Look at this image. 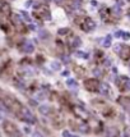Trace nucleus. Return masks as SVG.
I'll return each instance as SVG.
<instances>
[{
  "mask_svg": "<svg viewBox=\"0 0 130 137\" xmlns=\"http://www.w3.org/2000/svg\"><path fill=\"white\" fill-rule=\"evenodd\" d=\"M56 1H57V3H59V1H60V0H56Z\"/></svg>",
  "mask_w": 130,
  "mask_h": 137,
  "instance_id": "2f4dec72",
  "label": "nucleus"
},
{
  "mask_svg": "<svg viewBox=\"0 0 130 137\" xmlns=\"http://www.w3.org/2000/svg\"><path fill=\"white\" fill-rule=\"evenodd\" d=\"M40 37H41V39H46V37H47V32H46V31H41L40 32Z\"/></svg>",
  "mask_w": 130,
  "mask_h": 137,
  "instance_id": "a211bd4d",
  "label": "nucleus"
},
{
  "mask_svg": "<svg viewBox=\"0 0 130 137\" xmlns=\"http://www.w3.org/2000/svg\"><path fill=\"white\" fill-rule=\"evenodd\" d=\"M20 16H22L23 18H24L27 22H31V17L27 14V12H20Z\"/></svg>",
  "mask_w": 130,
  "mask_h": 137,
  "instance_id": "4468645a",
  "label": "nucleus"
},
{
  "mask_svg": "<svg viewBox=\"0 0 130 137\" xmlns=\"http://www.w3.org/2000/svg\"><path fill=\"white\" fill-rule=\"evenodd\" d=\"M33 3H35V1H32V0H28V1L26 3V6H27V8H28V6H32Z\"/></svg>",
  "mask_w": 130,
  "mask_h": 137,
  "instance_id": "5701e85b",
  "label": "nucleus"
},
{
  "mask_svg": "<svg viewBox=\"0 0 130 137\" xmlns=\"http://www.w3.org/2000/svg\"><path fill=\"white\" fill-rule=\"evenodd\" d=\"M76 56H83V58H88V55H86V53H82V51H78L76 53Z\"/></svg>",
  "mask_w": 130,
  "mask_h": 137,
  "instance_id": "f3484780",
  "label": "nucleus"
},
{
  "mask_svg": "<svg viewBox=\"0 0 130 137\" xmlns=\"http://www.w3.org/2000/svg\"><path fill=\"white\" fill-rule=\"evenodd\" d=\"M66 86H68L69 88H76V87H78V83H76V81H75V80L69 78V80L66 81Z\"/></svg>",
  "mask_w": 130,
  "mask_h": 137,
  "instance_id": "423d86ee",
  "label": "nucleus"
},
{
  "mask_svg": "<svg viewBox=\"0 0 130 137\" xmlns=\"http://www.w3.org/2000/svg\"><path fill=\"white\" fill-rule=\"evenodd\" d=\"M125 88H126V90H129V91H130V81H128V82H126V83H125Z\"/></svg>",
  "mask_w": 130,
  "mask_h": 137,
  "instance_id": "b1692460",
  "label": "nucleus"
},
{
  "mask_svg": "<svg viewBox=\"0 0 130 137\" xmlns=\"http://www.w3.org/2000/svg\"><path fill=\"white\" fill-rule=\"evenodd\" d=\"M98 90H99V92H101L102 95H105V96H109L110 92H111V88H110V86L107 85V83H101Z\"/></svg>",
  "mask_w": 130,
  "mask_h": 137,
  "instance_id": "f03ea898",
  "label": "nucleus"
},
{
  "mask_svg": "<svg viewBox=\"0 0 130 137\" xmlns=\"http://www.w3.org/2000/svg\"><path fill=\"white\" fill-rule=\"evenodd\" d=\"M94 74H96L97 77H98V76L101 74V71H99V69H94Z\"/></svg>",
  "mask_w": 130,
  "mask_h": 137,
  "instance_id": "a878e982",
  "label": "nucleus"
},
{
  "mask_svg": "<svg viewBox=\"0 0 130 137\" xmlns=\"http://www.w3.org/2000/svg\"><path fill=\"white\" fill-rule=\"evenodd\" d=\"M61 76H64V77H68V76H69V71H64L63 73H61Z\"/></svg>",
  "mask_w": 130,
  "mask_h": 137,
  "instance_id": "393cba45",
  "label": "nucleus"
},
{
  "mask_svg": "<svg viewBox=\"0 0 130 137\" xmlns=\"http://www.w3.org/2000/svg\"><path fill=\"white\" fill-rule=\"evenodd\" d=\"M22 49H23V51H24V53H27V54H31V53H33V51H35V45H33L32 42L27 41V42L23 44Z\"/></svg>",
  "mask_w": 130,
  "mask_h": 137,
  "instance_id": "7ed1b4c3",
  "label": "nucleus"
},
{
  "mask_svg": "<svg viewBox=\"0 0 130 137\" xmlns=\"http://www.w3.org/2000/svg\"><path fill=\"white\" fill-rule=\"evenodd\" d=\"M20 114H22V117L28 122V123H35V122H36L35 115L31 113V110H29L28 108H22V109H20Z\"/></svg>",
  "mask_w": 130,
  "mask_h": 137,
  "instance_id": "f257e3e1",
  "label": "nucleus"
},
{
  "mask_svg": "<svg viewBox=\"0 0 130 137\" xmlns=\"http://www.w3.org/2000/svg\"><path fill=\"white\" fill-rule=\"evenodd\" d=\"M13 19L15 21V23H20V22H22L20 14H14V16H13Z\"/></svg>",
  "mask_w": 130,
  "mask_h": 137,
  "instance_id": "ddd939ff",
  "label": "nucleus"
},
{
  "mask_svg": "<svg viewBox=\"0 0 130 137\" xmlns=\"http://www.w3.org/2000/svg\"><path fill=\"white\" fill-rule=\"evenodd\" d=\"M23 129H24V132H26V133H31V129H29L28 127H24Z\"/></svg>",
  "mask_w": 130,
  "mask_h": 137,
  "instance_id": "cd10ccee",
  "label": "nucleus"
},
{
  "mask_svg": "<svg viewBox=\"0 0 130 137\" xmlns=\"http://www.w3.org/2000/svg\"><path fill=\"white\" fill-rule=\"evenodd\" d=\"M61 135H63V137H70V132L69 131H63Z\"/></svg>",
  "mask_w": 130,
  "mask_h": 137,
  "instance_id": "412c9836",
  "label": "nucleus"
},
{
  "mask_svg": "<svg viewBox=\"0 0 130 137\" xmlns=\"http://www.w3.org/2000/svg\"><path fill=\"white\" fill-rule=\"evenodd\" d=\"M0 122H3V117L1 115H0Z\"/></svg>",
  "mask_w": 130,
  "mask_h": 137,
  "instance_id": "7c9ffc66",
  "label": "nucleus"
},
{
  "mask_svg": "<svg viewBox=\"0 0 130 137\" xmlns=\"http://www.w3.org/2000/svg\"><path fill=\"white\" fill-rule=\"evenodd\" d=\"M91 5H93V6H97L98 4H97V1H96V0H92V1H91Z\"/></svg>",
  "mask_w": 130,
  "mask_h": 137,
  "instance_id": "bb28decb",
  "label": "nucleus"
},
{
  "mask_svg": "<svg viewBox=\"0 0 130 137\" xmlns=\"http://www.w3.org/2000/svg\"><path fill=\"white\" fill-rule=\"evenodd\" d=\"M79 131L80 132H83V133H86V132H88V127H87V124H80L79 126Z\"/></svg>",
  "mask_w": 130,
  "mask_h": 137,
  "instance_id": "f8f14e48",
  "label": "nucleus"
},
{
  "mask_svg": "<svg viewBox=\"0 0 130 137\" xmlns=\"http://www.w3.org/2000/svg\"><path fill=\"white\" fill-rule=\"evenodd\" d=\"M72 44H73V46H74V48H78L79 45L82 44V41H80L79 37H74V40H73V42H72Z\"/></svg>",
  "mask_w": 130,
  "mask_h": 137,
  "instance_id": "9b49d317",
  "label": "nucleus"
},
{
  "mask_svg": "<svg viewBox=\"0 0 130 137\" xmlns=\"http://www.w3.org/2000/svg\"><path fill=\"white\" fill-rule=\"evenodd\" d=\"M36 99H37V100H45V99H46L45 92H42V91H38V92L36 94Z\"/></svg>",
  "mask_w": 130,
  "mask_h": 137,
  "instance_id": "1a4fd4ad",
  "label": "nucleus"
},
{
  "mask_svg": "<svg viewBox=\"0 0 130 137\" xmlns=\"http://www.w3.org/2000/svg\"><path fill=\"white\" fill-rule=\"evenodd\" d=\"M94 22L92 21V19H89V18H87L86 19V23H84V29H86V31H91L92 28H94Z\"/></svg>",
  "mask_w": 130,
  "mask_h": 137,
  "instance_id": "20e7f679",
  "label": "nucleus"
},
{
  "mask_svg": "<svg viewBox=\"0 0 130 137\" xmlns=\"http://www.w3.org/2000/svg\"><path fill=\"white\" fill-rule=\"evenodd\" d=\"M116 129H115V128H109V129H107V135H109V137H115V136H116Z\"/></svg>",
  "mask_w": 130,
  "mask_h": 137,
  "instance_id": "9d476101",
  "label": "nucleus"
},
{
  "mask_svg": "<svg viewBox=\"0 0 130 137\" xmlns=\"http://www.w3.org/2000/svg\"><path fill=\"white\" fill-rule=\"evenodd\" d=\"M51 68H52L54 71H59L60 68H61V64H60L59 62H56V60H55V62H52V63H51Z\"/></svg>",
  "mask_w": 130,
  "mask_h": 137,
  "instance_id": "6e6552de",
  "label": "nucleus"
},
{
  "mask_svg": "<svg viewBox=\"0 0 130 137\" xmlns=\"http://www.w3.org/2000/svg\"><path fill=\"white\" fill-rule=\"evenodd\" d=\"M112 10L115 12V14H116V16H119V14H120V12H121V9H120V6L116 4V5H115L113 6V8H112Z\"/></svg>",
  "mask_w": 130,
  "mask_h": 137,
  "instance_id": "2eb2a0df",
  "label": "nucleus"
},
{
  "mask_svg": "<svg viewBox=\"0 0 130 137\" xmlns=\"http://www.w3.org/2000/svg\"><path fill=\"white\" fill-rule=\"evenodd\" d=\"M31 104H32V106H36V104H37V103H36L35 100H32V101H31Z\"/></svg>",
  "mask_w": 130,
  "mask_h": 137,
  "instance_id": "c85d7f7f",
  "label": "nucleus"
},
{
  "mask_svg": "<svg viewBox=\"0 0 130 137\" xmlns=\"http://www.w3.org/2000/svg\"><path fill=\"white\" fill-rule=\"evenodd\" d=\"M122 33H124L122 31H116L115 32V37H122Z\"/></svg>",
  "mask_w": 130,
  "mask_h": 137,
  "instance_id": "aec40b11",
  "label": "nucleus"
},
{
  "mask_svg": "<svg viewBox=\"0 0 130 137\" xmlns=\"http://www.w3.org/2000/svg\"><path fill=\"white\" fill-rule=\"evenodd\" d=\"M50 106L49 105H46V104H43V105H41L40 108H38V111H40L42 115H47V114L50 113Z\"/></svg>",
  "mask_w": 130,
  "mask_h": 137,
  "instance_id": "39448f33",
  "label": "nucleus"
},
{
  "mask_svg": "<svg viewBox=\"0 0 130 137\" xmlns=\"http://www.w3.org/2000/svg\"><path fill=\"white\" fill-rule=\"evenodd\" d=\"M70 137H79V136H75V135H70Z\"/></svg>",
  "mask_w": 130,
  "mask_h": 137,
  "instance_id": "c756f323",
  "label": "nucleus"
},
{
  "mask_svg": "<svg viewBox=\"0 0 130 137\" xmlns=\"http://www.w3.org/2000/svg\"><path fill=\"white\" fill-rule=\"evenodd\" d=\"M111 39H112V37L109 35V36H107L106 39L103 40V46H105V48H110V46H111Z\"/></svg>",
  "mask_w": 130,
  "mask_h": 137,
  "instance_id": "0eeeda50",
  "label": "nucleus"
},
{
  "mask_svg": "<svg viewBox=\"0 0 130 137\" xmlns=\"http://www.w3.org/2000/svg\"><path fill=\"white\" fill-rule=\"evenodd\" d=\"M122 37H124L125 40H129V39H130V35H129V32H124V33H122Z\"/></svg>",
  "mask_w": 130,
  "mask_h": 137,
  "instance_id": "4be33fe9",
  "label": "nucleus"
},
{
  "mask_svg": "<svg viewBox=\"0 0 130 137\" xmlns=\"http://www.w3.org/2000/svg\"><path fill=\"white\" fill-rule=\"evenodd\" d=\"M32 137H43V136H42V133H41L40 131H35V132L32 133Z\"/></svg>",
  "mask_w": 130,
  "mask_h": 137,
  "instance_id": "dca6fc26",
  "label": "nucleus"
},
{
  "mask_svg": "<svg viewBox=\"0 0 130 137\" xmlns=\"http://www.w3.org/2000/svg\"><path fill=\"white\" fill-rule=\"evenodd\" d=\"M69 31L68 28H63V29H59V35H65L66 32Z\"/></svg>",
  "mask_w": 130,
  "mask_h": 137,
  "instance_id": "6ab92c4d",
  "label": "nucleus"
}]
</instances>
